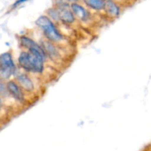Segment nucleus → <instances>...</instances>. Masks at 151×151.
I'll return each mask as SVG.
<instances>
[{
  "label": "nucleus",
  "instance_id": "9b49d317",
  "mask_svg": "<svg viewBox=\"0 0 151 151\" xmlns=\"http://www.w3.org/2000/svg\"><path fill=\"white\" fill-rule=\"evenodd\" d=\"M47 13H48L49 16L52 18L54 20H58V19H60V16H59V13L58 9L50 8L49 9Z\"/></svg>",
  "mask_w": 151,
  "mask_h": 151
},
{
  "label": "nucleus",
  "instance_id": "f257e3e1",
  "mask_svg": "<svg viewBox=\"0 0 151 151\" xmlns=\"http://www.w3.org/2000/svg\"><path fill=\"white\" fill-rule=\"evenodd\" d=\"M35 24L42 29L44 35L50 41L58 42L63 38L61 34L58 32L54 24L47 16H40L36 20Z\"/></svg>",
  "mask_w": 151,
  "mask_h": 151
},
{
  "label": "nucleus",
  "instance_id": "423d86ee",
  "mask_svg": "<svg viewBox=\"0 0 151 151\" xmlns=\"http://www.w3.org/2000/svg\"><path fill=\"white\" fill-rule=\"evenodd\" d=\"M17 81L22 88L27 91H31L34 89V85L32 81L24 74H19L17 76Z\"/></svg>",
  "mask_w": 151,
  "mask_h": 151
},
{
  "label": "nucleus",
  "instance_id": "1a4fd4ad",
  "mask_svg": "<svg viewBox=\"0 0 151 151\" xmlns=\"http://www.w3.org/2000/svg\"><path fill=\"white\" fill-rule=\"evenodd\" d=\"M105 10L111 16H117L119 14V8L117 4L112 1H106Z\"/></svg>",
  "mask_w": 151,
  "mask_h": 151
},
{
  "label": "nucleus",
  "instance_id": "20e7f679",
  "mask_svg": "<svg viewBox=\"0 0 151 151\" xmlns=\"http://www.w3.org/2000/svg\"><path fill=\"white\" fill-rule=\"evenodd\" d=\"M7 89L10 94L19 102H23L24 100L23 93L22 92L17 84L13 81H9L7 84Z\"/></svg>",
  "mask_w": 151,
  "mask_h": 151
},
{
  "label": "nucleus",
  "instance_id": "6e6552de",
  "mask_svg": "<svg viewBox=\"0 0 151 151\" xmlns=\"http://www.w3.org/2000/svg\"><path fill=\"white\" fill-rule=\"evenodd\" d=\"M42 47L43 50H44L46 54L50 56V57H51L52 58H55L56 57L58 56V52L55 47L51 43L49 42V41H43L42 47Z\"/></svg>",
  "mask_w": 151,
  "mask_h": 151
},
{
  "label": "nucleus",
  "instance_id": "7ed1b4c3",
  "mask_svg": "<svg viewBox=\"0 0 151 151\" xmlns=\"http://www.w3.org/2000/svg\"><path fill=\"white\" fill-rule=\"evenodd\" d=\"M60 19L64 23L70 24L75 21V16L69 8V5L66 2H60L58 6Z\"/></svg>",
  "mask_w": 151,
  "mask_h": 151
},
{
  "label": "nucleus",
  "instance_id": "0eeeda50",
  "mask_svg": "<svg viewBox=\"0 0 151 151\" xmlns=\"http://www.w3.org/2000/svg\"><path fill=\"white\" fill-rule=\"evenodd\" d=\"M19 63L24 70L27 71V72H33V68H32L30 60L28 57V52H23L21 53L19 58Z\"/></svg>",
  "mask_w": 151,
  "mask_h": 151
},
{
  "label": "nucleus",
  "instance_id": "39448f33",
  "mask_svg": "<svg viewBox=\"0 0 151 151\" xmlns=\"http://www.w3.org/2000/svg\"><path fill=\"white\" fill-rule=\"evenodd\" d=\"M72 7V10H73L74 13L75 14V16L78 18L79 19H81V21H86L88 19L89 16H88V13L87 12V10L84 8L83 7H82L80 4H77V3H73L71 5Z\"/></svg>",
  "mask_w": 151,
  "mask_h": 151
},
{
  "label": "nucleus",
  "instance_id": "9d476101",
  "mask_svg": "<svg viewBox=\"0 0 151 151\" xmlns=\"http://www.w3.org/2000/svg\"><path fill=\"white\" fill-rule=\"evenodd\" d=\"M85 3L88 7L95 10H102L105 8V4H106V1L101 0H89V1H85Z\"/></svg>",
  "mask_w": 151,
  "mask_h": 151
},
{
  "label": "nucleus",
  "instance_id": "f03ea898",
  "mask_svg": "<svg viewBox=\"0 0 151 151\" xmlns=\"http://www.w3.org/2000/svg\"><path fill=\"white\" fill-rule=\"evenodd\" d=\"M16 68L10 53H3L0 57V72L2 78L7 79L14 74Z\"/></svg>",
  "mask_w": 151,
  "mask_h": 151
}]
</instances>
